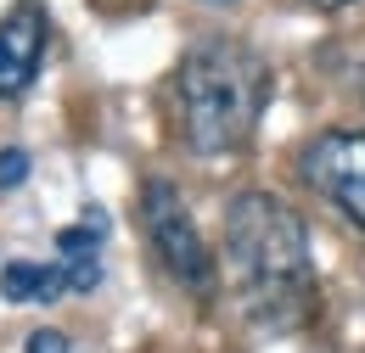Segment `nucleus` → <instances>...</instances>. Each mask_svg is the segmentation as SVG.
I'll return each instance as SVG.
<instances>
[{"instance_id":"11","label":"nucleus","mask_w":365,"mask_h":353,"mask_svg":"<svg viewBox=\"0 0 365 353\" xmlns=\"http://www.w3.org/2000/svg\"><path fill=\"white\" fill-rule=\"evenodd\" d=\"M208 6H236V0H208Z\"/></svg>"},{"instance_id":"2","label":"nucleus","mask_w":365,"mask_h":353,"mask_svg":"<svg viewBox=\"0 0 365 353\" xmlns=\"http://www.w3.org/2000/svg\"><path fill=\"white\" fill-rule=\"evenodd\" d=\"M169 107L185 152L230 157L259 135V118L270 107V62L247 40L208 34L180 56L169 79Z\"/></svg>"},{"instance_id":"3","label":"nucleus","mask_w":365,"mask_h":353,"mask_svg":"<svg viewBox=\"0 0 365 353\" xmlns=\"http://www.w3.org/2000/svg\"><path fill=\"white\" fill-rule=\"evenodd\" d=\"M140 236H146V247H152L158 269L180 286L185 297L214 303V292H220L214 253H208V241H202L197 219L185 214V196L169 185V179H146V185H140Z\"/></svg>"},{"instance_id":"4","label":"nucleus","mask_w":365,"mask_h":353,"mask_svg":"<svg viewBox=\"0 0 365 353\" xmlns=\"http://www.w3.org/2000/svg\"><path fill=\"white\" fill-rule=\"evenodd\" d=\"M292 174L365 236V130H320L298 146Z\"/></svg>"},{"instance_id":"9","label":"nucleus","mask_w":365,"mask_h":353,"mask_svg":"<svg viewBox=\"0 0 365 353\" xmlns=\"http://www.w3.org/2000/svg\"><path fill=\"white\" fill-rule=\"evenodd\" d=\"M23 353H73V342L62 337V331H29V342H23Z\"/></svg>"},{"instance_id":"10","label":"nucleus","mask_w":365,"mask_h":353,"mask_svg":"<svg viewBox=\"0 0 365 353\" xmlns=\"http://www.w3.org/2000/svg\"><path fill=\"white\" fill-rule=\"evenodd\" d=\"M304 6H315V11H337V6H349V0H304Z\"/></svg>"},{"instance_id":"6","label":"nucleus","mask_w":365,"mask_h":353,"mask_svg":"<svg viewBox=\"0 0 365 353\" xmlns=\"http://www.w3.org/2000/svg\"><path fill=\"white\" fill-rule=\"evenodd\" d=\"M68 286V269L62 264H34V258H11L0 269V297L17 303V309H40V303H56Z\"/></svg>"},{"instance_id":"1","label":"nucleus","mask_w":365,"mask_h":353,"mask_svg":"<svg viewBox=\"0 0 365 353\" xmlns=\"http://www.w3.org/2000/svg\"><path fill=\"white\" fill-rule=\"evenodd\" d=\"M225 269L259 331H298L315 320L309 230L275 191H242L225 208Z\"/></svg>"},{"instance_id":"7","label":"nucleus","mask_w":365,"mask_h":353,"mask_svg":"<svg viewBox=\"0 0 365 353\" xmlns=\"http://www.w3.org/2000/svg\"><path fill=\"white\" fill-rule=\"evenodd\" d=\"M101 241H107V214L101 208H85L79 224H62L56 230V253L62 258H101Z\"/></svg>"},{"instance_id":"5","label":"nucleus","mask_w":365,"mask_h":353,"mask_svg":"<svg viewBox=\"0 0 365 353\" xmlns=\"http://www.w3.org/2000/svg\"><path fill=\"white\" fill-rule=\"evenodd\" d=\"M51 17L40 0H11V11L0 17V101L23 95L34 85L40 62H46Z\"/></svg>"},{"instance_id":"8","label":"nucleus","mask_w":365,"mask_h":353,"mask_svg":"<svg viewBox=\"0 0 365 353\" xmlns=\"http://www.w3.org/2000/svg\"><path fill=\"white\" fill-rule=\"evenodd\" d=\"M29 169H34V163H29L23 146H0V191H17V185L29 179Z\"/></svg>"}]
</instances>
